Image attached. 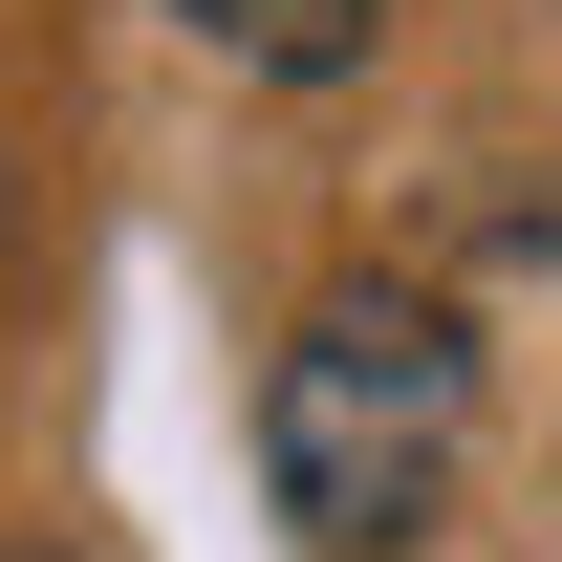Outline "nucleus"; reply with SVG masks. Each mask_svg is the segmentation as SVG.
Masks as SVG:
<instances>
[{"label":"nucleus","instance_id":"f257e3e1","mask_svg":"<svg viewBox=\"0 0 562 562\" xmlns=\"http://www.w3.org/2000/svg\"><path fill=\"white\" fill-rule=\"evenodd\" d=\"M454 454H476V325H454L432 281H325L260 347V476H281V519L325 562L432 541Z\"/></svg>","mask_w":562,"mask_h":562},{"label":"nucleus","instance_id":"f03ea898","mask_svg":"<svg viewBox=\"0 0 562 562\" xmlns=\"http://www.w3.org/2000/svg\"><path fill=\"white\" fill-rule=\"evenodd\" d=\"M173 22H195L216 66H260V87H347L390 0H173Z\"/></svg>","mask_w":562,"mask_h":562},{"label":"nucleus","instance_id":"7ed1b4c3","mask_svg":"<svg viewBox=\"0 0 562 562\" xmlns=\"http://www.w3.org/2000/svg\"><path fill=\"white\" fill-rule=\"evenodd\" d=\"M0 562H87V541H0Z\"/></svg>","mask_w":562,"mask_h":562}]
</instances>
